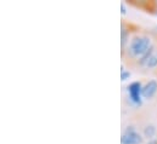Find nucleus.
<instances>
[{"label":"nucleus","mask_w":157,"mask_h":144,"mask_svg":"<svg viewBox=\"0 0 157 144\" xmlns=\"http://www.w3.org/2000/svg\"><path fill=\"white\" fill-rule=\"evenodd\" d=\"M152 42L149 36L136 35L130 40L128 45V55L132 58H140L150 50Z\"/></svg>","instance_id":"f257e3e1"},{"label":"nucleus","mask_w":157,"mask_h":144,"mask_svg":"<svg viewBox=\"0 0 157 144\" xmlns=\"http://www.w3.org/2000/svg\"><path fill=\"white\" fill-rule=\"evenodd\" d=\"M121 9H122V15H125L127 13V9H125V5L124 4H121Z\"/></svg>","instance_id":"9d476101"},{"label":"nucleus","mask_w":157,"mask_h":144,"mask_svg":"<svg viewBox=\"0 0 157 144\" xmlns=\"http://www.w3.org/2000/svg\"><path fill=\"white\" fill-rule=\"evenodd\" d=\"M146 144H157V139H155V138L154 139H150Z\"/></svg>","instance_id":"9b49d317"},{"label":"nucleus","mask_w":157,"mask_h":144,"mask_svg":"<svg viewBox=\"0 0 157 144\" xmlns=\"http://www.w3.org/2000/svg\"><path fill=\"white\" fill-rule=\"evenodd\" d=\"M129 31L125 28L124 24H122V31H121V49H122V55L125 51L127 44L129 45Z\"/></svg>","instance_id":"39448f33"},{"label":"nucleus","mask_w":157,"mask_h":144,"mask_svg":"<svg viewBox=\"0 0 157 144\" xmlns=\"http://www.w3.org/2000/svg\"><path fill=\"white\" fill-rule=\"evenodd\" d=\"M146 67H147V68H156L157 67V52H155V53L151 56V58L149 59Z\"/></svg>","instance_id":"6e6552de"},{"label":"nucleus","mask_w":157,"mask_h":144,"mask_svg":"<svg viewBox=\"0 0 157 144\" xmlns=\"http://www.w3.org/2000/svg\"><path fill=\"white\" fill-rule=\"evenodd\" d=\"M143 84L140 81H133L127 86V92L129 96V99L135 106L143 104Z\"/></svg>","instance_id":"f03ea898"},{"label":"nucleus","mask_w":157,"mask_h":144,"mask_svg":"<svg viewBox=\"0 0 157 144\" xmlns=\"http://www.w3.org/2000/svg\"><path fill=\"white\" fill-rule=\"evenodd\" d=\"M157 92V81L156 80H150L143 86V98L150 99L152 98Z\"/></svg>","instance_id":"20e7f679"},{"label":"nucleus","mask_w":157,"mask_h":144,"mask_svg":"<svg viewBox=\"0 0 157 144\" xmlns=\"http://www.w3.org/2000/svg\"><path fill=\"white\" fill-rule=\"evenodd\" d=\"M155 135H156V127L154 125H147L144 127V137H146L149 141L154 139Z\"/></svg>","instance_id":"0eeeda50"},{"label":"nucleus","mask_w":157,"mask_h":144,"mask_svg":"<svg viewBox=\"0 0 157 144\" xmlns=\"http://www.w3.org/2000/svg\"><path fill=\"white\" fill-rule=\"evenodd\" d=\"M143 142L144 137H141V135L136 132L134 126H128L121 137L122 144H143Z\"/></svg>","instance_id":"7ed1b4c3"},{"label":"nucleus","mask_w":157,"mask_h":144,"mask_svg":"<svg viewBox=\"0 0 157 144\" xmlns=\"http://www.w3.org/2000/svg\"><path fill=\"white\" fill-rule=\"evenodd\" d=\"M155 13H156V15H157V9H156V12H155Z\"/></svg>","instance_id":"f8f14e48"},{"label":"nucleus","mask_w":157,"mask_h":144,"mask_svg":"<svg viewBox=\"0 0 157 144\" xmlns=\"http://www.w3.org/2000/svg\"><path fill=\"white\" fill-rule=\"evenodd\" d=\"M130 75H132V73L129 72V70H125V69L122 67V70H121V79H122V81L128 80V79L130 77Z\"/></svg>","instance_id":"1a4fd4ad"},{"label":"nucleus","mask_w":157,"mask_h":144,"mask_svg":"<svg viewBox=\"0 0 157 144\" xmlns=\"http://www.w3.org/2000/svg\"><path fill=\"white\" fill-rule=\"evenodd\" d=\"M155 53V46L152 45L151 47H150V50L144 55V56H141L140 58H139V61H138V63L140 64V66H143V67H146V64H147V62H149V59L151 58V56Z\"/></svg>","instance_id":"423d86ee"}]
</instances>
